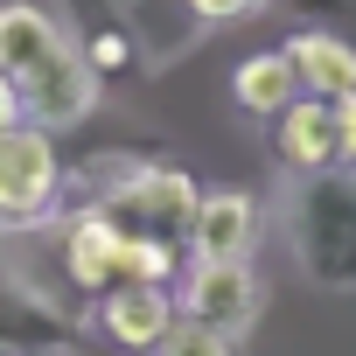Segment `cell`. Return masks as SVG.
Wrapping results in <instances>:
<instances>
[{"mask_svg": "<svg viewBox=\"0 0 356 356\" xmlns=\"http://www.w3.org/2000/svg\"><path fill=\"white\" fill-rule=\"evenodd\" d=\"M293 245L321 286H356V168H328L300 182Z\"/></svg>", "mask_w": 356, "mask_h": 356, "instance_id": "cell-1", "label": "cell"}, {"mask_svg": "<svg viewBox=\"0 0 356 356\" xmlns=\"http://www.w3.org/2000/svg\"><path fill=\"white\" fill-rule=\"evenodd\" d=\"M63 210V154L56 133L22 119L0 133V231H35Z\"/></svg>", "mask_w": 356, "mask_h": 356, "instance_id": "cell-2", "label": "cell"}, {"mask_svg": "<svg viewBox=\"0 0 356 356\" xmlns=\"http://www.w3.org/2000/svg\"><path fill=\"white\" fill-rule=\"evenodd\" d=\"M175 307H182V321H203L217 335H245L266 307V286L252 273V259H189L182 266V293H175Z\"/></svg>", "mask_w": 356, "mask_h": 356, "instance_id": "cell-3", "label": "cell"}, {"mask_svg": "<svg viewBox=\"0 0 356 356\" xmlns=\"http://www.w3.org/2000/svg\"><path fill=\"white\" fill-rule=\"evenodd\" d=\"M22 119H35V126H49V133H63V126H77V119H91V105H98V70H91V56L63 35L22 84Z\"/></svg>", "mask_w": 356, "mask_h": 356, "instance_id": "cell-4", "label": "cell"}, {"mask_svg": "<svg viewBox=\"0 0 356 356\" xmlns=\"http://www.w3.org/2000/svg\"><path fill=\"white\" fill-rule=\"evenodd\" d=\"M119 245H126V224L112 217V210H70L63 217V231H56V266H63V280L77 286V293H112L119 286Z\"/></svg>", "mask_w": 356, "mask_h": 356, "instance_id": "cell-5", "label": "cell"}, {"mask_svg": "<svg viewBox=\"0 0 356 356\" xmlns=\"http://www.w3.org/2000/svg\"><path fill=\"white\" fill-rule=\"evenodd\" d=\"M175 321H182V307H175L168 286H133V280H126V286L98 293V335H105L119 356H154Z\"/></svg>", "mask_w": 356, "mask_h": 356, "instance_id": "cell-6", "label": "cell"}, {"mask_svg": "<svg viewBox=\"0 0 356 356\" xmlns=\"http://www.w3.org/2000/svg\"><path fill=\"white\" fill-rule=\"evenodd\" d=\"M70 342H77L70 307L42 300L22 273L0 280V349H15V356H63Z\"/></svg>", "mask_w": 356, "mask_h": 356, "instance_id": "cell-7", "label": "cell"}, {"mask_svg": "<svg viewBox=\"0 0 356 356\" xmlns=\"http://www.w3.org/2000/svg\"><path fill=\"white\" fill-rule=\"evenodd\" d=\"M273 161L286 168V175H328V168H342V147H335V105L328 98H314V91H300L280 119H273Z\"/></svg>", "mask_w": 356, "mask_h": 356, "instance_id": "cell-8", "label": "cell"}, {"mask_svg": "<svg viewBox=\"0 0 356 356\" xmlns=\"http://www.w3.org/2000/svg\"><path fill=\"white\" fill-rule=\"evenodd\" d=\"M252 245H259V203L245 189H203L182 252L189 259H252Z\"/></svg>", "mask_w": 356, "mask_h": 356, "instance_id": "cell-9", "label": "cell"}, {"mask_svg": "<svg viewBox=\"0 0 356 356\" xmlns=\"http://www.w3.org/2000/svg\"><path fill=\"white\" fill-rule=\"evenodd\" d=\"M286 63H293L300 91H314V98L356 91V42H342L335 29H293L286 35Z\"/></svg>", "mask_w": 356, "mask_h": 356, "instance_id": "cell-10", "label": "cell"}, {"mask_svg": "<svg viewBox=\"0 0 356 356\" xmlns=\"http://www.w3.org/2000/svg\"><path fill=\"white\" fill-rule=\"evenodd\" d=\"M63 35H70V29H63L49 8H35V0H8V8H0V77L22 84Z\"/></svg>", "mask_w": 356, "mask_h": 356, "instance_id": "cell-11", "label": "cell"}, {"mask_svg": "<svg viewBox=\"0 0 356 356\" xmlns=\"http://www.w3.org/2000/svg\"><path fill=\"white\" fill-rule=\"evenodd\" d=\"M231 98H238V112H252V119H280V112L300 98V77H293L286 49H259V56H245V63L231 70Z\"/></svg>", "mask_w": 356, "mask_h": 356, "instance_id": "cell-12", "label": "cell"}, {"mask_svg": "<svg viewBox=\"0 0 356 356\" xmlns=\"http://www.w3.org/2000/svg\"><path fill=\"white\" fill-rule=\"evenodd\" d=\"M182 266H189V252L175 238H154V231H126V245H119V286L126 280L133 286H168V280H182Z\"/></svg>", "mask_w": 356, "mask_h": 356, "instance_id": "cell-13", "label": "cell"}, {"mask_svg": "<svg viewBox=\"0 0 356 356\" xmlns=\"http://www.w3.org/2000/svg\"><path fill=\"white\" fill-rule=\"evenodd\" d=\"M154 356H238V342L217 335V328H203V321H175L168 342H161Z\"/></svg>", "mask_w": 356, "mask_h": 356, "instance_id": "cell-14", "label": "cell"}, {"mask_svg": "<svg viewBox=\"0 0 356 356\" xmlns=\"http://www.w3.org/2000/svg\"><path fill=\"white\" fill-rule=\"evenodd\" d=\"M266 0H182V15L196 22V29H224V22H245V15H259Z\"/></svg>", "mask_w": 356, "mask_h": 356, "instance_id": "cell-15", "label": "cell"}, {"mask_svg": "<svg viewBox=\"0 0 356 356\" xmlns=\"http://www.w3.org/2000/svg\"><path fill=\"white\" fill-rule=\"evenodd\" d=\"M84 56H91V70L105 77V70H126V63H133V42L105 29V35H91V49H84Z\"/></svg>", "mask_w": 356, "mask_h": 356, "instance_id": "cell-16", "label": "cell"}, {"mask_svg": "<svg viewBox=\"0 0 356 356\" xmlns=\"http://www.w3.org/2000/svg\"><path fill=\"white\" fill-rule=\"evenodd\" d=\"M335 105V147H342V168H356V91L328 98Z\"/></svg>", "mask_w": 356, "mask_h": 356, "instance_id": "cell-17", "label": "cell"}, {"mask_svg": "<svg viewBox=\"0 0 356 356\" xmlns=\"http://www.w3.org/2000/svg\"><path fill=\"white\" fill-rule=\"evenodd\" d=\"M8 126H22V91H15V77H0V133Z\"/></svg>", "mask_w": 356, "mask_h": 356, "instance_id": "cell-18", "label": "cell"}, {"mask_svg": "<svg viewBox=\"0 0 356 356\" xmlns=\"http://www.w3.org/2000/svg\"><path fill=\"white\" fill-rule=\"evenodd\" d=\"M0 280H8V266H0Z\"/></svg>", "mask_w": 356, "mask_h": 356, "instance_id": "cell-19", "label": "cell"}]
</instances>
